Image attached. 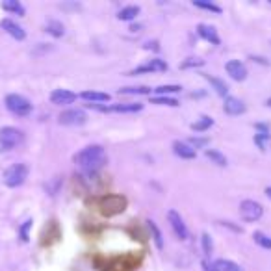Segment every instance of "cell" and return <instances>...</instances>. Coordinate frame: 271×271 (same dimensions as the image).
Masks as SVG:
<instances>
[{
	"label": "cell",
	"instance_id": "1",
	"mask_svg": "<svg viewBox=\"0 0 271 271\" xmlns=\"http://www.w3.org/2000/svg\"><path fill=\"white\" fill-rule=\"evenodd\" d=\"M73 162L80 169L93 173V171H99L106 165L108 156H106V151L102 149L101 145H87V147H84L82 151H78L73 156Z\"/></svg>",
	"mask_w": 271,
	"mask_h": 271
},
{
	"label": "cell",
	"instance_id": "2",
	"mask_svg": "<svg viewBox=\"0 0 271 271\" xmlns=\"http://www.w3.org/2000/svg\"><path fill=\"white\" fill-rule=\"evenodd\" d=\"M99 208L104 216H117V214H123L125 208H127V199L123 195H106L102 197L101 203H99Z\"/></svg>",
	"mask_w": 271,
	"mask_h": 271
},
{
	"label": "cell",
	"instance_id": "3",
	"mask_svg": "<svg viewBox=\"0 0 271 271\" xmlns=\"http://www.w3.org/2000/svg\"><path fill=\"white\" fill-rule=\"evenodd\" d=\"M28 165L26 163H13L4 171V184L8 188H19L25 184L28 177Z\"/></svg>",
	"mask_w": 271,
	"mask_h": 271
},
{
	"label": "cell",
	"instance_id": "4",
	"mask_svg": "<svg viewBox=\"0 0 271 271\" xmlns=\"http://www.w3.org/2000/svg\"><path fill=\"white\" fill-rule=\"evenodd\" d=\"M25 134L15 127H2L0 128V149L2 151H11L17 145L23 143Z\"/></svg>",
	"mask_w": 271,
	"mask_h": 271
},
{
	"label": "cell",
	"instance_id": "5",
	"mask_svg": "<svg viewBox=\"0 0 271 271\" xmlns=\"http://www.w3.org/2000/svg\"><path fill=\"white\" fill-rule=\"evenodd\" d=\"M6 108H8L13 115H19V117H25L32 111V102L28 101L26 97L17 93H9L6 97Z\"/></svg>",
	"mask_w": 271,
	"mask_h": 271
},
{
	"label": "cell",
	"instance_id": "6",
	"mask_svg": "<svg viewBox=\"0 0 271 271\" xmlns=\"http://www.w3.org/2000/svg\"><path fill=\"white\" fill-rule=\"evenodd\" d=\"M262 214H264L262 204L256 203V201L245 199V201H242V204H240V216H242V219L247 221V223L258 221L262 217Z\"/></svg>",
	"mask_w": 271,
	"mask_h": 271
},
{
	"label": "cell",
	"instance_id": "7",
	"mask_svg": "<svg viewBox=\"0 0 271 271\" xmlns=\"http://www.w3.org/2000/svg\"><path fill=\"white\" fill-rule=\"evenodd\" d=\"M58 121L59 125H63V127H82L87 121V113L84 110H80V108H71V110L61 111Z\"/></svg>",
	"mask_w": 271,
	"mask_h": 271
},
{
	"label": "cell",
	"instance_id": "8",
	"mask_svg": "<svg viewBox=\"0 0 271 271\" xmlns=\"http://www.w3.org/2000/svg\"><path fill=\"white\" fill-rule=\"evenodd\" d=\"M167 221H169L175 236H177L178 240H186L188 227H186V223H184V219H182V216H180L177 210H169V212H167Z\"/></svg>",
	"mask_w": 271,
	"mask_h": 271
},
{
	"label": "cell",
	"instance_id": "9",
	"mask_svg": "<svg viewBox=\"0 0 271 271\" xmlns=\"http://www.w3.org/2000/svg\"><path fill=\"white\" fill-rule=\"evenodd\" d=\"M227 73H229V77L232 78V80H236V82H244L247 78V67L245 63H242L240 59H230L229 63H227Z\"/></svg>",
	"mask_w": 271,
	"mask_h": 271
},
{
	"label": "cell",
	"instance_id": "10",
	"mask_svg": "<svg viewBox=\"0 0 271 271\" xmlns=\"http://www.w3.org/2000/svg\"><path fill=\"white\" fill-rule=\"evenodd\" d=\"M77 101V93L69 91V89H54L51 93V102L56 106H67Z\"/></svg>",
	"mask_w": 271,
	"mask_h": 271
},
{
	"label": "cell",
	"instance_id": "11",
	"mask_svg": "<svg viewBox=\"0 0 271 271\" xmlns=\"http://www.w3.org/2000/svg\"><path fill=\"white\" fill-rule=\"evenodd\" d=\"M101 111H117V113H134V111L143 110L141 102H127V104H113V106H97Z\"/></svg>",
	"mask_w": 271,
	"mask_h": 271
},
{
	"label": "cell",
	"instance_id": "12",
	"mask_svg": "<svg viewBox=\"0 0 271 271\" xmlns=\"http://www.w3.org/2000/svg\"><path fill=\"white\" fill-rule=\"evenodd\" d=\"M0 26H2V30H6V32H8L11 37H15L17 41H23L26 37L25 30H23L15 21H11V19H2V21H0Z\"/></svg>",
	"mask_w": 271,
	"mask_h": 271
},
{
	"label": "cell",
	"instance_id": "13",
	"mask_svg": "<svg viewBox=\"0 0 271 271\" xmlns=\"http://www.w3.org/2000/svg\"><path fill=\"white\" fill-rule=\"evenodd\" d=\"M223 110L225 113H229V115H242L244 111H245V104L236 99V97H227L225 99V104H223Z\"/></svg>",
	"mask_w": 271,
	"mask_h": 271
},
{
	"label": "cell",
	"instance_id": "14",
	"mask_svg": "<svg viewBox=\"0 0 271 271\" xmlns=\"http://www.w3.org/2000/svg\"><path fill=\"white\" fill-rule=\"evenodd\" d=\"M197 34L201 35L204 41L212 43V45H219V35H217V30L214 26L199 25L197 26Z\"/></svg>",
	"mask_w": 271,
	"mask_h": 271
},
{
	"label": "cell",
	"instance_id": "15",
	"mask_svg": "<svg viewBox=\"0 0 271 271\" xmlns=\"http://www.w3.org/2000/svg\"><path fill=\"white\" fill-rule=\"evenodd\" d=\"M173 153L177 154V156H180V158H184V160H193L195 156H197L193 147H190L184 141H175L173 143Z\"/></svg>",
	"mask_w": 271,
	"mask_h": 271
},
{
	"label": "cell",
	"instance_id": "16",
	"mask_svg": "<svg viewBox=\"0 0 271 271\" xmlns=\"http://www.w3.org/2000/svg\"><path fill=\"white\" fill-rule=\"evenodd\" d=\"M210 84H212V87L216 89V93L219 95V97H227V93H229V85L225 84L223 80H219V78L216 77H210V75H203Z\"/></svg>",
	"mask_w": 271,
	"mask_h": 271
},
{
	"label": "cell",
	"instance_id": "17",
	"mask_svg": "<svg viewBox=\"0 0 271 271\" xmlns=\"http://www.w3.org/2000/svg\"><path fill=\"white\" fill-rule=\"evenodd\" d=\"M139 11H141L139 6H127L117 13V19L119 21H134L139 15Z\"/></svg>",
	"mask_w": 271,
	"mask_h": 271
},
{
	"label": "cell",
	"instance_id": "18",
	"mask_svg": "<svg viewBox=\"0 0 271 271\" xmlns=\"http://www.w3.org/2000/svg\"><path fill=\"white\" fill-rule=\"evenodd\" d=\"M80 97L87 102H108L110 101V95L102 93V91H84Z\"/></svg>",
	"mask_w": 271,
	"mask_h": 271
},
{
	"label": "cell",
	"instance_id": "19",
	"mask_svg": "<svg viewBox=\"0 0 271 271\" xmlns=\"http://www.w3.org/2000/svg\"><path fill=\"white\" fill-rule=\"evenodd\" d=\"M212 125H214V119L208 117V115H203L199 121L191 123V130H193V132H206Z\"/></svg>",
	"mask_w": 271,
	"mask_h": 271
},
{
	"label": "cell",
	"instance_id": "20",
	"mask_svg": "<svg viewBox=\"0 0 271 271\" xmlns=\"http://www.w3.org/2000/svg\"><path fill=\"white\" fill-rule=\"evenodd\" d=\"M204 156L210 158L214 163H217V165H221V167L227 165V158H225V154H221L219 151H216V149H204Z\"/></svg>",
	"mask_w": 271,
	"mask_h": 271
},
{
	"label": "cell",
	"instance_id": "21",
	"mask_svg": "<svg viewBox=\"0 0 271 271\" xmlns=\"http://www.w3.org/2000/svg\"><path fill=\"white\" fill-rule=\"evenodd\" d=\"M2 8L6 9V11H9V13H15V15H25V8H23V4L21 2H17V0H8V2H4L2 4Z\"/></svg>",
	"mask_w": 271,
	"mask_h": 271
},
{
	"label": "cell",
	"instance_id": "22",
	"mask_svg": "<svg viewBox=\"0 0 271 271\" xmlns=\"http://www.w3.org/2000/svg\"><path fill=\"white\" fill-rule=\"evenodd\" d=\"M151 93V87L147 85H137V87H121L119 95H149Z\"/></svg>",
	"mask_w": 271,
	"mask_h": 271
},
{
	"label": "cell",
	"instance_id": "23",
	"mask_svg": "<svg viewBox=\"0 0 271 271\" xmlns=\"http://www.w3.org/2000/svg\"><path fill=\"white\" fill-rule=\"evenodd\" d=\"M147 225H149V230H151V234H153V240H154V244H156V247H158V249H163V238H162V232H160V229L156 227V223H154V221H147Z\"/></svg>",
	"mask_w": 271,
	"mask_h": 271
},
{
	"label": "cell",
	"instance_id": "24",
	"mask_svg": "<svg viewBox=\"0 0 271 271\" xmlns=\"http://www.w3.org/2000/svg\"><path fill=\"white\" fill-rule=\"evenodd\" d=\"M47 32L54 35V37H61L65 34V28H63V25L59 21H51V23H47Z\"/></svg>",
	"mask_w": 271,
	"mask_h": 271
},
{
	"label": "cell",
	"instance_id": "25",
	"mask_svg": "<svg viewBox=\"0 0 271 271\" xmlns=\"http://www.w3.org/2000/svg\"><path fill=\"white\" fill-rule=\"evenodd\" d=\"M217 268H219V271H244L240 266H238L236 262H232V260H225V258H221V260H217Z\"/></svg>",
	"mask_w": 271,
	"mask_h": 271
},
{
	"label": "cell",
	"instance_id": "26",
	"mask_svg": "<svg viewBox=\"0 0 271 271\" xmlns=\"http://www.w3.org/2000/svg\"><path fill=\"white\" fill-rule=\"evenodd\" d=\"M253 238H254V242L262 247V249H271V238L266 236L264 232H258V230H256L253 234Z\"/></svg>",
	"mask_w": 271,
	"mask_h": 271
},
{
	"label": "cell",
	"instance_id": "27",
	"mask_svg": "<svg viewBox=\"0 0 271 271\" xmlns=\"http://www.w3.org/2000/svg\"><path fill=\"white\" fill-rule=\"evenodd\" d=\"M182 87L180 85H175V84H171V85H158L154 91L158 93V97H165L167 93H178Z\"/></svg>",
	"mask_w": 271,
	"mask_h": 271
},
{
	"label": "cell",
	"instance_id": "28",
	"mask_svg": "<svg viewBox=\"0 0 271 271\" xmlns=\"http://www.w3.org/2000/svg\"><path fill=\"white\" fill-rule=\"evenodd\" d=\"M201 245H203V253L204 254H212L214 242H212V238H210L208 232H203V236H201Z\"/></svg>",
	"mask_w": 271,
	"mask_h": 271
},
{
	"label": "cell",
	"instance_id": "29",
	"mask_svg": "<svg viewBox=\"0 0 271 271\" xmlns=\"http://www.w3.org/2000/svg\"><path fill=\"white\" fill-rule=\"evenodd\" d=\"M195 8H201V9H206V11H212V13H221V8L216 6L212 2H203V0H195L193 2Z\"/></svg>",
	"mask_w": 271,
	"mask_h": 271
},
{
	"label": "cell",
	"instance_id": "30",
	"mask_svg": "<svg viewBox=\"0 0 271 271\" xmlns=\"http://www.w3.org/2000/svg\"><path fill=\"white\" fill-rule=\"evenodd\" d=\"M151 102L153 104H158V106H178V101L177 99H169V97H154V99H151Z\"/></svg>",
	"mask_w": 271,
	"mask_h": 271
},
{
	"label": "cell",
	"instance_id": "31",
	"mask_svg": "<svg viewBox=\"0 0 271 271\" xmlns=\"http://www.w3.org/2000/svg\"><path fill=\"white\" fill-rule=\"evenodd\" d=\"M149 67H151V71H167V63L163 61V59H160V58H154V59H151L149 63H147Z\"/></svg>",
	"mask_w": 271,
	"mask_h": 271
},
{
	"label": "cell",
	"instance_id": "32",
	"mask_svg": "<svg viewBox=\"0 0 271 271\" xmlns=\"http://www.w3.org/2000/svg\"><path fill=\"white\" fill-rule=\"evenodd\" d=\"M204 65V59L199 58H188L186 61H182L180 69H190V67H203Z\"/></svg>",
	"mask_w": 271,
	"mask_h": 271
},
{
	"label": "cell",
	"instance_id": "33",
	"mask_svg": "<svg viewBox=\"0 0 271 271\" xmlns=\"http://www.w3.org/2000/svg\"><path fill=\"white\" fill-rule=\"evenodd\" d=\"M188 145H190V147H197V149H201V147H206V145H208V139H206V137H190V139H188Z\"/></svg>",
	"mask_w": 271,
	"mask_h": 271
},
{
	"label": "cell",
	"instance_id": "34",
	"mask_svg": "<svg viewBox=\"0 0 271 271\" xmlns=\"http://www.w3.org/2000/svg\"><path fill=\"white\" fill-rule=\"evenodd\" d=\"M32 229V219H28L23 223V227L19 229V234H21V240L23 242H28V230Z\"/></svg>",
	"mask_w": 271,
	"mask_h": 271
},
{
	"label": "cell",
	"instance_id": "35",
	"mask_svg": "<svg viewBox=\"0 0 271 271\" xmlns=\"http://www.w3.org/2000/svg\"><path fill=\"white\" fill-rule=\"evenodd\" d=\"M203 270L204 271H219V268H217V264L216 262H210V260H203Z\"/></svg>",
	"mask_w": 271,
	"mask_h": 271
},
{
	"label": "cell",
	"instance_id": "36",
	"mask_svg": "<svg viewBox=\"0 0 271 271\" xmlns=\"http://www.w3.org/2000/svg\"><path fill=\"white\" fill-rule=\"evenodd\" d=\"M145 49H147V51H151V49H153V51H160V45H158V41H149V43H145Z\"/></svg>",
	"mask_w": 271,
	"mask_h": 271
},
{
	"label": "cell",
	"instance_id": "37",
	"mask_svg": "<svg viewBox=\"0 0 271 271\" xmlns=\"http://www.w3.org/2000/svg\"><path fill=\"white\" fill-rule=\"evenodd\" d=\"M266 195H268V197L271 199V186H270V188H266Z\"/></svg>",
	"mask_w": 271,
	"mask_h": 271
},
{
	"label": "cell",
	"instance_id": "38",
	"mask_svg": "<svg viewBox=\"0 0 271 271\" xmlns=\"http://www.w3.org/2000/svg\"><path fill=\"white\" fill-rule=\"evenodd\" d=\"M266 104H268V106H270V108H271V97H270V99H268V101H266Z\"/></svg>",
	"mask_w": 271,
	"mask_h": 271
}]
</instances>
